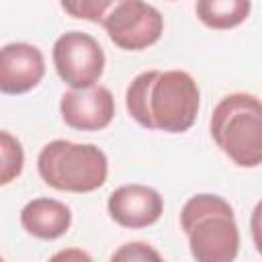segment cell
<instances>
[{
  "instance_id": "cell-1",
  "label": "cell",
  "mask_w": 262,
  "mask_h": 262,
  "mask_svg": "<svg viewBox=\"0 0 262 262\" xmlns=\"http://www.w3.org/2000/svg\"><path fill=\"white\" fill-rule=\"evenodd\" d=\"M199 86L182 70H147L127 86L125 104L129 115L145 129L184 133L199 113Z\"/></svg>"
},
{
  "instance_id": "cell-2",
  "label": "cell",
  "mask_w": 262,
  "mask_h": 262,
  "mask_svg": "<svg viewBox=\"0 0 262 262\" xmlns=\"http://www.w3.org/2000/svg\"><path fill=\"white\" fill-rule=\"evenodd\" d=\"M190 254L199 262H229L239 250V231L231 205L219 194H194L180 211Z\"/></svg>"
},
{
  "instance_id": "cell-3",
  "label": "cell",
  "mask_w": 262,
  "mask_h": 262,
  "mask_svg": "<svg viewBox=\"0 0 262 262\" xmlns=\"http://www.w3.org/2000/svg\"><path fill=\"white\" fill-rule=\"evenodd\" d=\"M211 137L237 166L262 164V100L248 92L223 96L211 115Z\"/></svg>"
},
{
  "instance_id": "cell-4",
  "label": "cell",
  "mask_w": 262,
  "mask_h": 262,
  "mask_svg": "<svg viewBox=\"0 0 262 262\" xmlns=\"http://www.w3.org/2000/svg\"><path fill=\"white\" fill-rule=\"evenodd\" d=\"M37 170L45 184L63 192H92L106 182L108 160L94 143L53 139L37 158Z\"/></svg>"
},
{
  "instance_id": "cell-5",
  "label": "cell",
  "mask_w": 262,
  "mask_h": 262,
  "mask_svg": "<svg viewBox=\"0 0 262 262\" xmlns=\"http://www.w3.org/2000/svg\"><path fill=\"white\" fill-rule=\"evenodd\" d=\"M53 66L70 88H88L104 72V51L92 35L70 31L53 43Z\"/></svg>"
},
{
  "instance_id": "cell-6",
  "label": "cell",
  "mask_w": 262,
  "mask_h": 262,
  "mask_svg": "<svg viewBox=\"0 0 262 262\" xmlns=\"http://www.w3.org/2000/svg\"><path fill=\"white\" fill-rule=\"evenodd\" d=\"M102 27L117 47L141 51L160 41L164 18L156 6L143 0H125L104 18Z\"/></svg>"
},
{
  "instance_id": "cell-7",
  "label": "cell",
  "mask_w": 262,
  "mask_h": 262,
  "mask_svg": "<svg viewBox=\"0 0 262 262\" xmlns=\"http://www.w3.org/2000/svg\"><path fill=\"white\" fill-rule=\"evenodd\" d=\"M59 113L68 127L78 131H100L115 117V98L106 86L72 88L61 94Z\"/></svg>"
},
{
  "instance_id": "cell-8",
  "label": "cell",
  "mask_w": 262,
  "mask_h": 262,
  "mask_svg": "<svg viewBox=\"0 0 262 262\" xmlns=\"http://www.w3.org/2000/svg\"><path fill=\"white\" fill-rule=\"evenodd\" d=\"M108 215L115 223L129 229L154 225L164 213L162 194L145 184H123L108 196Z\"/></svg>"
},
{
  "instance_id": "cell-9",
  "label": "cell",
  "mask_w": 262,
  "mask_h": 262,
  "mask_svg": "<svg viewBox=\"0 0 262 262\" xmlns=\"http://www.w3.org/2000/svg\"><path fill=\"white\" fill-rule=\"evenodd\" d=\"M45 76V57L31 43H6L0 51V90L4 94H25Z\"/></svg>"
},
{
  "instance_id": "cell-10",
  "label": "cell",
  "mask_w": 262,
  "mask_h": 262,
  "mask_svg": "<svg viewBox=\"0 0 262 262\" xmlns=\"http://www.w3.org/2000/svg\"><path fill=\"white\" fill-rule=\"evenodd\" d=\"M20 225L39 239H57L72 225V211L66 203L39 196L20 209Z\"/></svg>"
},
{
  "instance_id": "cell-11",
  "label": "cell",
  "mask_w": 262,
  "mask_h": 262,
  "mask_svg": "<svg viewBox=\"0 0 262 262\" xmlns=\"http://www.w3.org/2000/svg\"><path fill=\"white\" fill-rule=\"evenodd\" d=\"M194 10L205 27L227 31L250 16L252 0H196Z\"/></svg>"
},
{
  "instance_id": "cell-12",
  "label": "cell",
  "mask_w": 262,
  "mask_h": 262,
  "mask_svg": "<svg viewBox=\"0 0 262 262\" xmlns=\"http://www.w3.org/2000/svg\"><path fill=\"white\" fill-rule=\"evenodd\" d=\"M25 164V151L20 141L10 131H0V184L12 182Z\"/></svg>"
},
{
  "instance_id": "cell-13",
  "label": "cell",
  "mask_w": 262,
  "mask_h": 262,
  "mask_svg": "<svg viewBox=\"0 0 262 262\" xmlns=\"http://www.w3.org/2000/svg\"><path fill=\"white\" fill-rule=\"evenodd\" d=\"M125 0H59L66 14L90 23H104V18Z\"/></svg>"
},
{
  "instance_id": "cell-14",
  "label": "cell",
  "mask_w": 262,
  "mask_h": 262,
  "mask_svg": "<svg viewBox=\"0 0 262 262\" xmlns=\"http://www.w3.org/2000/svg\"><path fill=\"white\" fill-rule=\"evenodd\" d=\"M113 260H162L160 252H156L149 244H143V242H131V244H125L121 246L113 256Z\"/></svg>"
},
{
  "instance_id": "cell-15",
  "label": "cell",
  "mask_w": 262,
  "mask_h": 262,
  "mask_svg": "<svg viewBox=\"0 0 262 262\" xmlns=\"http://www.w3.org/2000/svg\"><path fill=\"white\" fill-rule=\"evenodd\" d=\"M250 231H252V239L256 250L262 254V201L256 203L252 217H250Z\"/></svg>"
},
{
  "instance_id": "cell-16",
  "label": "cell",
  "mask_w": 262,
  "mask_h": 262,
  "mask_svg": "<svg viewBox=\"0 0 262 262\" xmlns=\"http://www.w3.org/2000/svg\"><path fill=\"white\" fill-rule=\"evenodd\" d=\"M53 258H55V260H59V258H80V260H82V258H88V260H90V256H88V254H84V252H80V250H78V252H76V250L59 252V254H55Z\"/></svg>"
}]
</instances>
